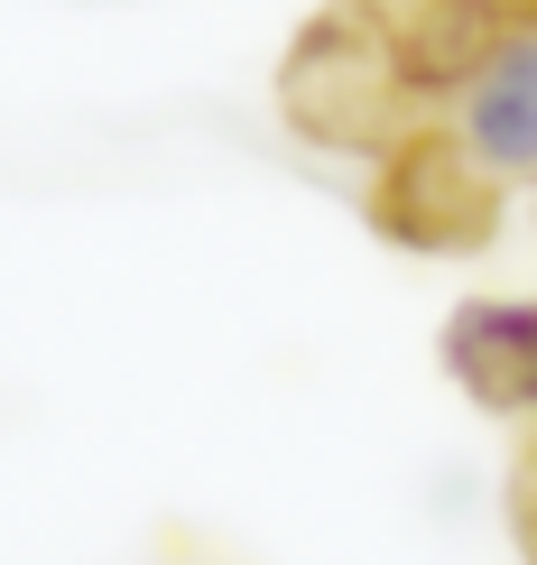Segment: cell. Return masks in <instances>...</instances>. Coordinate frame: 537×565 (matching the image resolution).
I'll use <instances>...</instances> for the list:
<instances>
[{"instance_id":"6da1fadb","label":"cell","mask_w":537,"mask_h":565,"mask_svg":"<svg viewBox=\"0 0 537 565\" xmlns=\"http://www.w3.org/2000/svg\"><path fill=\"white\" fill-rule=\"evenodd\" d=\"M278 103L288 121L324 139V149H353V158H389L399 139L417 130V84L408 65L389 56V38L370 29V10H324L307 38L288 46L278 65Z\"/></svg>"},{"instance_id":"7a4b0ae2","label":"cell","mask_w":537,"mask_h":565,"mask_svg":"<svg viewBox=\"0 0 537 565\" xmlns=\"http://www.w3.org/2000/svg\"><path fill=\"white\" fill-rule=\"evenodd\" d=\"M370 223L408 250H482L501 232V177L463 139L408 130L370 177Z\"/></svg>"},{"instance_id":"3957f363","label":"cell","mask_w":537,"mask_h":565,"mask_svg":"<svg viewBox=\"0 0 537 565\" xmlns=\"http://www.w3.org/2000/svg\"><path fill=\"white\" fill-rule=\"evenodd\" d=\"M362 10H370V29L389 38V56L408 65L417 103H427V93H463L492 65V46L509 38L501 0H362Z\"/></svg>"},{"instance_id":"277c9868","label":"cell","mask_w":537,"mask_h":565,"mask_svg":"<svg viewBox=\"0 0 537 565\" xmlns=\"http://www.w3.org/2000/svg\"><path fill=\"white\" fill-rule=\"evenodd\" d=\"M445 371L463 381V398L519 417L537 408V306H509V297H482L445 324Z\"/></svg>"},{"instance_id":"5b68a950","label":"cell","mask_w":537,"mask_h":565,"mask_svg":"<svg viewBox=\"0 0 537 565\" xmlns=\"http://www.w3.org/2000/svg\"><path fill=\"white\" fill-rule=\"evenodd\" d=\"M463 149L492 177L537 168V29H509L473 84H463Z\"/></svg>"},{"instance_id":"8992f818","label":"cell","mask_w":537,"mask_h":565,"mask_svg":"<svg viewBox=\"0 0 537 565\" xmlns=\"http://www.w3.org/2000/svg\"><path fill=\"white\" fill-rule=\"evenodd\" d=\"M528 547H537V482H528Z\"/></svg>"}]
</instances>
